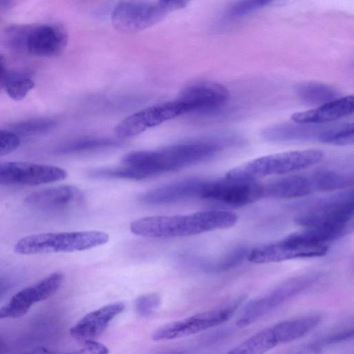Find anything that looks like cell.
Instances as JSON below:
<instances>
[{"instance_id":"obj_1","label":"cell","mask_w":354,"mask_h":354,"mask_svg":"<svg viewBox=\"0 0 354 354\" xmlns=\"http://www.w3.org/2000/svg\"><path fill=\"white\" fill-rule=\"evenodd\" d=\"M225 139H202L152 151H133L122 159L134 180L148 178L207 160L230 143Z\"/></svg>"},{"instance_id":"obj_2","label":"cell","mask_w":354,"mask_h":354,"mask_svg":"<svg viewBox=\"0 0 354 354\" xmlns=\"http://www.w3.org/2000/svg\"><path fill=\"white\" fill-rule=\"evenodd\" d=\"M237 215L226 210H207L185 215L140 218L130 224L131 232L140 236L165 239L188 236L234 226Z\"/></svg>"},{"instance_id":"obj_3","label":"cell","mask_w":354,"mask_h":354,"mask_svg":"<svg viewBox=\"0 0 354 354\" xmlns=\"http://www.w3.org/2000/svg\"><path fill=\"white\" fill-rule=\"evenodd\" d=\"M67 42L65 29L49 23L15 24L0 34V43L6 48L37 57L56 56L64 50Z\"/></svg>"},{"instance_id":"obj_4","label":"cell","mask_w":354,"mask_h":354,"mask_svg":"<svg viewBox=\"0 0 354 354\" xmlns=\"http://www.w3.org/2000/svg\"><path fill=\"white\" fill-rule=\"evenodd\" d=\"M323 157V151L317 149L279 152L248 161L230 169L225 176L234 179L257 180L308 168Z\"/></svg>"},{"instance_id":"obj_5","label":"cell","mask_w":354,"mask_h":354,"mask_svg":"<svg viewBox=\"0 0 354 354\" xmlns=\"http://www.w3.org/2000/svg\"><path fill=\"white\" fill-rule=\"evenodd\" d=\"M109 239V234L99 230L40 233L21 238L14 250L25 255L72 252L102 245Z\"/></svg>"},{"instance_id":"obj_6","label":"cell","mask_w":354,"mask_h":354,"mask_svg":"<svg viewBox=\"0 0 354 354\" xmlns=\"http://www.w3.org/2000/svg\"><path fill=\"white\" fill-rule=\"evenodd\" d=\"M318 315H308L280 322L252 335L228 353L257 354L265 353L280 344L302 337L320 323Z\"/></svg>"},{"instance_id":"obj_7","label":"cell","mask_w":354,"mask_h":354,"mask_svg":"<svg viewBox=\"0 0 354 354\" xmlns=\"http://www.w3.org/2000/svg\"><path fill=\"white\" fill-rule=\"evenodd\" d=\"M353 192L345 190L322 198L297 215L295 223L304 227L351 225Z\"/></svg>"},{"instance_id":"obj_8","label":"cell","mask_w":354,"mask_h":354,"mask_svg":"<svg viewBox=\"0 0 354 354\" xmlns=\"http://www.w3.org/2000/svg\"><path fill=\"white\" fill-rule=\"evenodd\" d=\"M263 197L262 183L225 176L215 179H204L199 194L200 198L230 207L244 206Z\"/></svg>"},{"instance_id":"obj_9","label":"cell","mask_w":354,"mask_h":354,"mask_svg":"<svg viewBox=\"0 0 354 354\" xmlns=\"http://www.w3.org/2000/svg\"><path fill=\"white\" fill-rule=\"evenodd\" d=\"M319 277L317 274H308L292 278L259 298L254 299L247 305L237 319L236 326L239 328L250 326L307 289L317 280Z\"/></svg>"},{"instance_id":"obj_10","label":"cell","mask_w":354,"mask_h":354,"mask_svg":"<svg viewBox=\"0 0 354 354\" xmlns=\"http://www.w3.org/2000/svg\"><path fill=\"white\" fill-rule=\"evenodd\" d=\"M241 301L238 300L218 308L197 313L187 318L165 324L151 335L154 341H166L192 335L229 320L238 308Z\"/></svg>"},{"instance_id":"obj_11","label":"cell","mask_w":354,"mask_h":354,"mask_svg":"<svg viewBox=\"0 0 354 354\" xmlns=\"http://www.w3.org/2000/svg\"><path fill=\"white\" fill-rule=\"evenodd\" d=\"M167 13L159 3L122 0L113 9L111 21L119 31L133 33L153 26Z\"/></svg>"},{"instance_id":"obj_12","label":"cell","mask_w":354,"mask_h":354,"mask_svg":"<svg viewBox=\"0 0 354 354\" xmlns=\"http://www.w3.org/2000/svg\"><path fill=\"white\" fill-rule=\"evenodd\" d=\"M64 275L53 272L34 284L17 292L0 308V319H15L25 315L35 303L46 300L61 287Z\"/></svg>"},{"instance_id":"obj_13","label":"cell","mask_w":354,"mask_h":354,"mask_svg":"<svg viewBox=\"0 0 354 354\" xmlns=\"http://www.w3.org/2000/svg\"><path fill=\"white\" fill-rule=\"evenodd\" d=\"M67 172L62 168L23 162H0V185H38L62 180Z\"/></svg>"},{"instance_id":"obj_14","label":"cell","mask_w":354,"mask_h":354,"mask_svg":"<svg viewBox=\"0 0 354 354\" xmlns=\"http://www.w3.org/2000/svg\"><path fill=\"white\" fill-rule=\"evenodd\" d=\"M183 114L182 106L177 100L167 102L127 117L115 127V133L120 138H129Z\"/></svg>"},{"instance_id":"obj_15","label":"cell","mask_w":354,"mask_h":354,"mask_svg":"<svg viewBox=\"0 0 354 354\" xmlns=\"http://www.w3.org/2000/svg\"><path fill=\"white\" fill-rule=\"evenodd\" d=\"M230 93L223 85L212 82H203L185 88L176 99L184 114L207 113L222 107L228 100Z\"/></svg>"},{"instance_id":"obj_16","label":"cell","mask_w":354,"mask_h":354,"mask_svg":"<svg viewBox=\"0 0 354 354\" xmlns=\"http://www.w3.org/2000/svg\"><path fill=\"white\" fill-rule=\"evenodd\" d=\"M327 245H313L292 242L283 239L248 252L247 259L254 263L280 262L295 259L322 257L327 254Z\"/></svg>"},{"instance_id":"obj_17","label":"cell","mask_w":354,"mask_h":354,"mask_svg":"<svg viewBox=\"0 0 354 354\" xmlns=\"http://www.w3.org/2000/svg\"><path fill=\"white\" fill-rule=\"evenodd\" d=\"M82 192L73 185H60L35 192L27 196L25 204L30 208L46 213H60L80 205Z\"/></svg>"},{"instance_id":"obj_18","label":"cell","mask_w":354,"mask_h":354,"mask_svg":"<svg viewBox=\"0 0 354 354\" xmlns=\"http://www.w3.org/2000/svg\"><path fill=\"white\" fill-rule=\"evenodd\" d=\"M125 308L122 302H114L93 310L80 319L71 329L70 335L75 340L83 342L95 339L109 324Z\"/></svg>"},{"instance_id":"obj_19","label":"cell","mask_w":354,"mask_h":354,"mask_svg":"<svg viewBox=\"0 0 354 354\" xmlns=\"http://www.w3.org/2000/svg\"><path fill=\"white\" fill-rule=\"evenodd\" d=\"M354 99L353 95L337 97L317 107L292 114V121L304 124H327L353 113Z\"/></svg>"},{"instance_id":"obj_20","label":"cell","mask_w":354,"mask_h":354,"mask_svg":"<svg viewBox=\"0 0 354 354\" xmlns=\"http://www.w3.org/2000/svg\"><path fill=\"white\" fill-rule=\"evenodd\" d=\"M202 178H189L157 187L141 196V201L150 205H162L199 198Z\"/></svg>"},{"instance_id":"obj_21","label":"cell","mask_w":354,"mask_h":354,"mask_svg":"<svg viewBox=\"0 0 354 354\" xmlns=\"http://www.w3.org/2000/svg\"><path fill=\"white\" fill-rule=\"evenodd\" d=\"M326 124L281 123L269 126L262 131L265 140L271 142L318 141Z\"/></svg>"},{"instance_id":"obj_22","label":"cell","mask_w":354,"mask_h":354,"mask_svg":"<svg viewBox=\"0 0 354 354\" xmlns=\"http://www.w3.org/2000/svg\"><path fill=\"white\" fill-rule=\"evenodd\" d=\"M263 197L295 198L314 192L308 175L292 174L263 184Z\"/></svg>"},{"instance_id":"obj_23","label":"cell","mask_w":354,"mask_h":354,"mask_svg":"<svg viewBox=\"0 0 354 354\" xmlns=\"http://www.w3.org/2000/svg\"><path fill=\"white\" fill-rule=\"evenodd\" d=\"M351 225L337 226H317L306 227L303 231L292 233L286 240L301 244L321 245L340 239L351 230Z\"/></svg>"},{"instance_id":"obj_24","label":"cell","mask_w":354,"mask_h":354,"mask_svg":"<svg viewBox=\"0 0 354 354\" xmlns=\"http://www.w3.org/2000/svg\"><path fill=\"white\" fill-rule=\"evenodd\" d=\"M315 192L344 189L353 184V174L336 168H321L308 174Z\"/></svg>"},{"instance_id":"obj_25","label":"cell","mask_w":354,"mask_h":354,"mask_svg":"<svg viewBox=\"0 0 354 354\" xmlns=\"http://www.w3.org/2000/svg\"><path fill=\"white\" fill-rule=\"evenodd\" d=\"M299 98L308 105H321L341 97L334 87L322 82H308L297 86Z\"/></svg>"},{"instance_id":"obj_26","label":"cell","mask_w":354,"mask_h":354,"mask_svg":"<svg viewBox=\"0 0 354 354\" xmlns=\"http://www.w3.org/2000/svg\"><path fill=\"white\" fill-rule=\"evenodd\" d=\"M120 143L109 138H81L68 141L60 146L55 150L56 153L69 154L116 147Z\"/></svg>"},{"instance_id":"obj_27","label":"cell","mask_w":354,"mask_h":354,"mask_svg":"<svg viewBox=\"0 0 354 354\" xmlns=\"http://www.w3.org/2000/svg\"><path fill=\"white\" fill-rule=\"evenodd\" d=\"M318 142L336 146H346L353 144V124L344 122L326 124L319 135Z\"/></svg>"},{"instance_id":"obj_28","label":"cell","mask_w":354,"mask_h":354,"mask_svg":"<svg viewBox=\"0 0 354 354\" xmlns=\"http://www.w3.org/2000/svg\"><path fill=\"white\" fill-rule=\"evenodd\" d=\"M34 85V81L28 73L9 70L3 88L10 97L15 100H21L26 96Z\"/></svg>"},{"instance_id":"obj_29","label":"cell","mask_w":354,"mask_h":354,"mask_svg":"<svg viewBox=\"0 0 354 354\" xmlns=\"http://www.w3.org/2000/svg\"><path fill=\"white\" fill-rule=\"evenodd\" d=\"M56 127V122L50 118H35L11 124L9 130L18 136H32L47 133Z\"/></svg>"},{"instance_id":"obj_30","label":"cell","mask_w":354,"mask_h":354,"mask_svg":"<svg viewBox=\"0 0 354 354\" xmlns=\"http://www.w3.org/2000/svg\"><path fill=\"white\" fill-rule=\"evenodd\" d=\"M161 297L158 293H147L138 297L134 303V309L141 317L151 315L160 305Z\"/></svg>"},{"instance_id":"obj_31","label":"cell","mask_w":354,"mask_h":354,"mask_svg":"<svg viewBox=\"0 0 354 354\" xmlns=\"http://www.w3.org/2000/svg\"><path fill=\"white\" fill-rule=\"evenodd\" d=\"M274 0H239L230 9L232 17H239L261 8Z\"/></svg>"},{"instance_id":"obj_32","label":"cell","mask_w":354,"mask_h":354,"mask_svg":"<svg viewBox=\"0 0 354 354\" xmlns=\"http://www.w3.org/2000/svg\"><path fill=\"white\" fill-rule=\"evenodd\" d=\"M19 145V136L9 129H0V156L12 152Z\"/></svg>"},{"instance_id":"obj_33","label":"cell","mask_w":354,"mask_h":354,"mask_svg":"<svg viewBox=\"0 0 354 354\" xmlns=\"http://www.w3.org/2000/svg\"><path fill=\"white\" fill-rule=\"evenodd\" d=\"M248 252L244 248L234 250L217 265L214 266V270H226L239 264L245 257H247Z\"/></svg>"},{"instance_id":"obj_34","label":"cell","mask_w":354,"mask_h":354,"mask_svg":"<svg viewBox=\"0 0 354 354\" xmlns=\"http://www.w3.org/2000/svg\"><path fill=\"white\" fill-rule=\"evenodd\" d=\"M353 337V330L352 329L346 330L337 333H334L331 335L322 338L317 342L316 346L336 344L346 340H348L349 339H352Z\"/></svg>"},{"instance_id":"obj_35","label":"cell","mask_w":354,"mask_h":354,"mask_svg":"<svg viewBox=\"0 0 354 354\" xmlns=\"http://www.w3.org/2000/svg\"><path fill=\"white\" fill-rule=\"evenodd\" d=\"M82 343L81 353L94 354H106L109 353V349L105 345L95 339H88Z\"/></svg>"},{"instance_id":"obj_36","label":"cell","mask_w":354,"mask_h":354,"mask_svg":"<svg viewBox=\"0 0 354 354\" xmlns=\"http://www.w3.org/2000/svg\"><path fill=\"white\" fill-rule=\"evenodd\" d=\"M189 0H159L158 3L169 12L185 7Z\"/></svg>"},{"instance_id":"obj_37","label":"cell","mask_w":354,"mask_h":354,"mask_svg":"<svg viewBox=\"0 0 354 354\" xmlns=\"http://www.w3.org/2000/svg\"><path fill=\"white\" fill-rule=\"evenodd\" d=\"M9 70L6 67L4 58L0 55V88H3Z\"/></svg>"},{"instance_id":"obj_38","label":"cell","mask_w":354,"mask_h":354,"mask_svg":"<svg viewBox=\"0 0 354 354\" xmlns=\"http://www.w3.org/2000/svg\"><path fill=\"white\" fill-rule=\"evenodd\" d=\"M15 0H0V11H6L11 8Z\"/></svg>"}]
</instances>
